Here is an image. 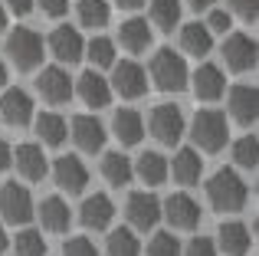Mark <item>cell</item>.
<instances>
[{"instance_id":"1","label":"cell","mask_w":259,"mask_h":256,"mask_svg":"<svg viewBox=\"0 0 259 256\" xmlns=\"http://www.w3.org/2000/svg\"><path fill=\"white\" fill-rule=\"evenodd\" d=\"M246 184H243V178L236 171H230V167H220V171H213V178L207 181V200L213 210H223V214H233V210H243L246 207Z\"/></svg>"},{"instance_id":"2","label":"cell","mask_w":259,"mask_h":256,"mask_svg":"<svg viewBox=\"0 0 259 256\" xmlns=\"http://www.w3.org/2000/svg\"><path fill=\"white\" fill-rule=\"evenodd\" d=\"M151 79H154V86H158L161 92H181V89H187L190 72H187L184 56H181V53H174V50H158V53H154V59H151Z\"/></svg>"},{"instance_id":"3","label":"cell","mask_w":259,"mask_h":256,"mask_svg":"<svg viewBox=\"0 0 259 256\" xmlns=\"http://www.w3.org/2000/svg\"><path fill=\"white\" fill-rule=\"evenodd\" d=\"M7 53H10V63L17 69L30 72L43 63V36L30 26H17V30L7 36Z\"/></svg>"},{"instance_id":"4","label":"cell","mask_w":259,"mask_h":256,"mask_svg":"<svg viewBox=\"0 0 259 256\" xmlns=\"http://www.w3.org/2000/svg\"><path fill=\"white\" fill-rule=\"evenodd\" d=\"M190 135L200 151H220L227 145V115L217 109H200L190 122Z\"/></svg>"},{"instance_id":"5","label":"cell","mask_w":259,"mask_h":256,"mask_svg":"<svg viewBox=\"0 0 259 256\" xmlns=\"http://www.w3.org/2000/svg\"><path fill=\"white\" fill-rule=\"evenodd\" d=\"M0 217L7 220V224H30L33 217V197L30 191H26L23 184H17V181H10V184L0 187Z\"/></svg>"},{"instance_id":"6","label":"cell","mask_w":259,"mask_h":256,"mask_svg":"<svg viewBox=\"0 0 259 256\" xmlns=\"http://www.w3.org/2000/svg\"><path fill=\"white\" fill-rule=\"evenodd\" d=\"M148 128H151V135L161 141V145L174 148L177 141H181L184 135V115L177 105H158V109H151V115H148Z\"/></svg>"},{"instance_id":"7","label":"cell","mask_w":259,"mask_h":256,"mask_svg":"<svg viewBox=\"0 0 259 256\" xmlns=\"http://www.w3.org/2000/svg\"><path fill=\"white\" fill-rule=\"evenodd\" d=\"M125 214H128V224L135 230H154L161 220V200L148 191H135V194H128Z\"/></svg>"},{"instance_id":"8","label":"cell","mask_w":259,"mask_h":256,"mask_svg":"<svg viewBox=\"0 0 259 256\" xmlns=\"http://www.w3.org/2000/svg\"><path fill=\"white\" fill-rule=\"evenodd\" d=\"M108 89H115L121 99H141L148 92V76L138 63L125 59V63L112 66V86H108Z\"/></svg>"},{"instance_id":"9","label":"cell","mask_w":259,"mask_h":256,"mask_svg":"<svg viewBox=\"0 0 259 256\" xmlns=\"http://www.w3.org/2000/svg\"><path fill=\"white\" fill-rule=\"evenodd\" d=\"M161 217H167V224L174 230H194L200 224V204L190 194H171L161 204Z\"/></svg>"},{"instance_id":"10","label":"cell","mask_w":259,"mask_h":256,"mask_svg":"<svg viewBox=\"0 0 259 256\" xmlns=\"http://www.w3.org/2000/svg\"><path fill=\"white\" fill-rule=\"evenodd\" d=\"M36 92H39V96H43L50 105L69 102V96H72L69 72H66L63 66H46V69L36 76Z\"/></svg>"},{"instance_id":"11","label":"cell","mask_w":259,"mask_h":256,"mask_svg":"<svg viewBox=\"0 0 259 256\" xmlns=\"http://www.w3.org/2000/svg\"><path fill=\"white\" fill-rule=\"evenodd\" d=\"M50 53L66 66H76L85 53V43H82V33L76 26H59V30L50 33Z\"/></svg>"},{"instance_id":"12","label":"cell","mask_w":259,"mask_h":256,"mask_svg":"<svg viewBox=\"0 0 259 256\" xmlns=\"http://www.w3.org/2000/svg\"><path fill=\"white\" fill-rule=\"evenodd\" d=\"M53 178H56L59 191H66V194H82L85 184H89V167L76 158V154H66V158H59L56 164H53Z\"/></svg>"},{"instance_id":"13","label":"cell","mask_w":259,"mask_h":256,"mask_svg":"<svg viewBox=\"0 0 259 256\" xmlns=\"http://www.w3.org/2000/svg\"><path fill=\"white\" fill-rule=\"evenodd\" d=\"M69 135H72V141H76L82 151H89V154L102 151V148H105V138H108L105 125H102L95 115H76L72 125H69Z\"/></svg>"},{"instance_id":"14","label":"cell","mask_w":259,"mask_h":256,"mask_svg":"<svg viewBox=\"0 0 259 256\" xmlns=\"http://www.w3.org/2000/svg\"><path fill=\"white\" fill-rule=\"evenodd\" d=\"M223 59L233 72H249L256 66V39L246 33H233L223 43Z\"/></svg>"},{"instance_id":"15","label":"cell","mask_w":259,"mask_h":256,"mask_svg":"<svg viewBox=\"0 0 259 256\" xmlns=\"http://www.w3.org/2000/svg\"><path fill=\"white\" fill-rule=\"evenodd\" d=\"M0 118L7 125H30L33 122V99L23 89H7L0 99Z\"/></svg>"},{"instance_id":"16","label":"cell","mask_w":259,"mask_h":256,"mask_svg":"<svg viewBox=\"0 0 259 256\" xmlns=\"http://www.w3.org/2000/svg\"><path fill=\"white\" fill-rule=\"evenodd\" d=\"M115 217V204L108 194H92V197L82 200V210H79V220L89 230H105Z\"/></svg>"},{"instance_id":"17","label":"cell","mask_w":259,"mask_h":256,"mask_svg":"<svg viewBox=\"0 0 259 256\" xmlns=\"http://www.w3.org/2000/svg\"><path fill=\"white\" fill-rule=\"evenodd\" d=\"M256 102H259L256 86H233L230 89V115L240 125H256V115H259Z\"/></svg>"},{"instance_id":"18","label":"cell","mask_w":259,"mask_h":256,"mask_svg":"<svg viewBox=\"0 0 259 256\" xmlns=\"http://www.w3.org/2000/svg\"><path fill=\"white\" fill-rule=\"evenodd\" d=\"M76 92H79V99H82L85 105H92V109H105V105L112 102V89H108V79H102L95 69H85L82 76H79Z\"/></svg>"},{"instance_id":"19","label":"cell","mask_w":259,"mask_h":256,"mask_svg":"<svg viewBox=\"0 0 259 256\" xmlns=\"http://www.w3.org/2000/svg\"><path fill=\"white\" fill-rule=\"evenodd\" d=\"M223 89H227V79H223L220 66L207 63L200 66V69L194 72V96L203 99V102H217V99L223 96Z\"/></svg>"},{"instance_id":"20","label":"cell","mask_w":259,"mask_h":256,"mask_svg":"<svg viewBox=\"0 0 259 256\" xmlns=\"http://www.w3.org/2000/svg\"><path fill=\"white\" fill-rule=\"evenodd\" d=\"M13 161H17V171L23 174L26 181H43L46 178V154H43V148L39 145H20L17 151H13Z\"/></svg>"},{"instance_id":"21","label":"cell","mask_w":259,"mask_h":256,"mask_svg":"<svg viewBox=\"0 0 259 256\" xmlns=\"http://www.w3.org/2000/svg\"><path fill=\"white\" fill-rule=\"evenodd\" d=\"M200 171H203V158L194 151V148H181V151L174 154V164L167 167V174H174L177 184L190 187L200 181Z\"/></svg>"},{"instance_id":"22","label":"cell","mask_w":259,"mask_h":256,"mask_svg":"<svg viewBox=\"0 0 259 256\" xmlns=\"http://www.w3.org/2000/svg\"><path fill=\"white\" fill-rule=\"evenodd\" d=\"M112 132L121 145H138V141L145 138V118L135 109H121V112H115V118H112Z\"/></svg>"},{"instance_id":"23","label":"cell","mask_w":259,"mask_h":256,"mask_svg":"<svg viewBox=\"0 0 259 256\" xmlns=\"http://www.w3.org/2000/svg\"><path fill=\"white\" fill-rule=\"evenodd\" d=\"M118 39L128 53H145L148 46H151V26H148V20L132 17L118 26Z\"/></svg>"},{"instance_id":"24","label":"cell","mask_w":259,"mask_h":256,"mask_svg":"<svg viewBox=\"0 0 259 256\" xmlns=\"http://www.w3.org/2000/svg\"><path fill=\"white\" fill-rule=\"evenodd\" d=\"M132 171H135V178H141L145 184L154 187V184H164L167 181V161L158 151H141L138 164H132Z\"/></svg>"},{"instance_id":"25","label":"cell","mask_w":259,"mask_h":256,"mask_svg":"<svg viewBox=\"0 0 259 256\" xmlns=\"http://www.w3.org/2000/svg\"><path fill=\"white\" fill-rule=\"evenodd\" d=\"M39 224L50 233H66L69 230V207L63 197H46L39 204Z\"/></svg>"},{"instance_id":"26","label":"cell","mask_w":259,"mask_h":256,"mask_svg":"<svg viewBox=\"0 0 259 256\" xmlns=\"http://www.w3.org/2000/svg\"><path fill=\"white\" fill-rule=\"evenodd\" d=\"M210 46H213V36H210V30L203 23H184L181 26V50L190 53V56H207Z\"/></svg>"},{"instance_id":"27","label":"cell","mask_w":259,"mask_h":256,"mask_svg":"<svg viewBox=\"0 0 259 256\" xmlns=\"http://www.w3.org/2000/svg\"><path fill=\"white\" fill-rule=\"evenodd\" d=\"M217 237H220V250L227 256H246L249 253V230L243 224H223L220 230H217Z\"/></svg>"},{"instance_id":"28","label":"cell","mask_w":259,"mask_h":256,"mask_svg":"<svg viewBox=\"0 0 259 256\" xmlns=\"http://www.w3.org/2000/svg\"><path fill=\"white\" fill-rule=\"evenodd\" d=\"M102 178H105L108 184H115V187H125L128 181L135 178L132 158H125L121 151H108L105 158H102Z\"/></svg>"},{"instance_id":"29","label":"cell","mask_w":259,"mask_h":256,"mask_svg":"<svg viewBox=\"0 0 259 256\" xmlns=\"http://www.w3.org/2000/svg\"><path fill=\"white\" fill-rule=\"evenodd\" d=\"M36 135L43 138V145L59 148L66 141V135H69V125H66V118L56 115V112H43V115H36Z\"/></svg>"},{"instance_id":"30","label":"cell","mask_w":259,"mask_h":256,"mask_svg":"<svg viewBox=\"0 0 259 256\" xmlns=\"http://www.w3.org/2000/svg\"><path fill=\"white\" fill-rule=\"evenodd\" d=\"M151 23L158 30L171 33L177 23H181V0H151Z\"/></svg>"},{"instance_id":"31","label":"cell","mask_w":259,"mask_h":256,"mask_svg":"<svg viewBox=\"0 0 259 256\" xmlns=\"http://www.w3.org/2000/svg\"><path fill=\"white\" fill-rule=\"evenodd\" d=\"M112 10H108V0H79V23L89 30H102L108 23Z\"/></svg>"},{"instance_id":"32","label":"cell","mask_w":259,"mask_h":256,"mask_svg":"<svg viewBox=\"0 0 259 256\" xmlns=\"http://www.w3.org/2000/svg\"><path fill=\"white\" fill-rule=\"evenodd\" d=\"M108 256H141V243L128 227H118V230L108 233Z\"/></svg>"},{"instance_id":"33","label":"cell","mask_w":259,"mask_h":256,"mask_svg":"<svg viewBox=\"0 0 259 256\" xmlns=\"http://www.w3.org/2000/svg\"><path fill=\"white\" fill-rule=\"evenodd\" d=\"M13 253L17 256H46V240L36 230H20L13 240Z\"/></svg>"},{"instance_id":"34","label":"cell","mask_w":259,"mask_h":256,"mask_svg":"<svg viewBox=\"0 0 259 256\" xmlns=\"http://www.w3.org/2000/svg\"><path fill=\"white\" fill-rule=\"evenodd\" d=\"M89 50V59H92V66H99V69H105V66H115V43L105 36H95L92 43L85 46Z\"/></svg>"},{"instance_id":"35","label":"cell","mask_w":259,"mask_h":256,"mask_svg":"<svg viewBox=\"0 0 259 256\" xmlns=\"http://www.w3.org/2000/svg\"><path fill=\"white\" fill-rule=\"evenodd\" d=\"M256 154H259L256 135H243V138L233 145V161L240 167H256Z\"/></svg>"},{"instance_id":"36","label":"cell","mask_w":259,"mask_h":256,"mask_svg":"<svg viewBox=\"0 0 259 256\" xmlns=\"http://www.w3.org/2000/svg\"><path fill=\"white\" fill-rule=\"evenodd\" d=\"M148 256H181V243L174 233H154V240L148 243Z\"/></svg>"},{"instance_id":"37","label":"cell","mask_w":259,"mask_h":256,"mask_svg":"<svg viewBox=\"0 0 259 256\" xmlns=\"http://www.w3.org/2000/svg\"><path fill=\"white\" fill-rule=\"evenodd\" d=\"M63 256H99V253H95V243L89 237H69L63 243Z\"/></svg>"},{"instance_id":"38","label":"cell","mask_w":259,"mask_h":256,"mask_svg":"<svg viewBox=\"0 0 259 256\" xmlns=\"http://www.w3.org/2000/svg\"><path fill=\"white\" fill-rule=\"evenodd\" d=\"M203 26L210 30V36H213V33H227L230 26H233V17H230L227 10H210V17H207Z\"/></svg>"},{"instance_id":"39","label":"cell","mask_w":259,"mask_h":256,"mask_svg":"<svg viewBox=\"0 0 259 256\" xmlns=\"http://www.w3.org/2000/svg\"><path fill=\"white\" fill-rule=\"evenodd\" d=\"M184 256H217V246L207 237H194L187 243V250H184Z\"/></svg>"},{"instance_id":"40","label":"cell","mask_w":259,"mask_h":256,"mask_svg":"<svg viewBox=\"0 0 259 256\" xmlns=\"http://www.w3.org/2000/svg\"><path fill=\"white\" fill-rule=\"evenodd\" d=\"M230 7H233V13H240L246 23H256V17H259L256 0H230Z\"/></svg>"},{"instance_id":"41","label":"cell","mask_w":259,"mask_h":256,"mask_svg":"<svg viewBox=\"0 0 259 256\" xmlns=\"http://www.w3.org/2000/svg\"><path fill=\"white\" fill-rule=\"evenodd\" d=\"M39 7H43V13L46 17H63L66 10H69V0H39Z\"/></svg>"},{"instance_id":"42","label":"cell","mask_w":259,"mask_h":256,"mask_svg":"<svg viewBox=\"0 0 259 256\" xmlns=\"http://www.w3.org/2000/svg\"><path fill=\"white\" fill-rule=\"evenodd\" d=\"M10 164H13V148H10V141L0 138V171H7Z\"/></svg>"},{"instance_id":"43","label":"cell","mask_w":259,"mask_h":256,"mask_svg":"<svg viewBox=\"0 0 259 256\" xmlns=\"http://www.w3.org/2000/svg\"><path fill=\"white\" fill-rule=\"evenodd\" d=\"M7 7H10L17 17H26V13L33 10V0H7Z\"/></svg>"},{"instance_id":"44","label":"cell","mask_w":259,"mask_h":256,"mask_svg":"<svg viewBox=\"0 0 259 256\" xmlns=\"http://www.w3.org/2000/svg\"><path fill=\"white\" fill-rule=\"evenodd\" d=\"M115 4H118L121 10H138V7L145 4V0H115Z\"/></svg>"},{"instance_id":"45","label":"cell","mask_w":259,"mask_h":256,"mask_svg":"<svg viewBox=\"0 0 259 256\" xmlns=\"http://www.w3.org/2000/svg\"><path fill=\"white\" fill-rule=\"evenodd\" d=\"M187 4H190V7H194V10H207V7H210V4H213V0H187Z\"/></svg>"},{"instance_id":"46","label":"cell","mask_w":259,"mask_h":256,"mask_svg":"<svg viewBox=\"0 0 259 256\" xmlns=\"http://www.w3.org/2000/svg\"><path fill=\"white\" fill-rule=\"evenodd\" d=\"M7 243H10V240H7V230H4V224H0V253L7 250Z\"/></svg>"},{"instance_id":"47","label":"cell","mask_w":259,"mask_h":256,"mask_svg":"<svg viewBox=\"0 0 259 256\" xmlns=\"http://www.w3.org/2000/svg\"><path fill=\"white\" fill-rule=\"evenodd\" d=\"M4 30H7V10L0 7V33H4Z\"/></svg>"},{"instance_id":"48","label":"cell","mask_w":259,"mask_h":256,"mask_svg":"<svg viewBox=\"0 0 259 256\" xmlns=\"http://www.w3.org/2000/svg\"><path fill=\"white\" fill-rule=\"evenodd\" d=\"M4 86H7V66L0 63V89H4Z\"/></svg>"}]
</instances>
